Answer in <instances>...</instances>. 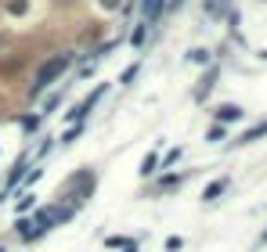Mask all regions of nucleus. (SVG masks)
<instances>
[{"instance_id":"2eb2a0df","label":"nucleus","mask_w":267,"mask_h":252,"mask_svg":"<svg viewBox=\"0 0 267 252\" xmlns=\"http://www.w3.org/2000/svg\"><path fill=\"white\" fill-rule=\"evenodd\" d=\"M260 58H263V61H267V51H260Z\"/></svg>"},{"instance_id":"f3484780","label":"nucleus","mask_w":267,"mask_h":252,"mask_svg":"<svg viewBox=\"0 0 267 252\" xmlns=\"http://www.w3.org/2000/svg\"><path fill=\"white\" fill-rule=\"evenodd\" d=\"M263 241H267V234H263Z\"/></svg>"},{"instance_id":"39448f33","label":"nucleus","mask_w":267,"mask_h":252,"mask_svg":"<svg viewBox=\"0 0 267 252\" xmlns=\"http://www.w3.org/2000/svg\"><path fill=\"white\" fill-rule=\"evenodd\" d=\"M263 134H267V122H256L253 130H246V134L239 137V144H253V141H256V137H263Z\"/></svg>"},{"instance_id":"423d86ee","label":"nucleus","mask_w":267,"mask_h":252,"mask_svg":"<svg viewBox=\"0 0 267 252\" xmlns=\"http://www.w3.org/2000/svg\"><path fill=\"white\" fill-rule=\"evenodd\" d=\"M224 187H227V177H220V180H213V184L206 187V195H202V198H206V202H213L217 195H224Z\"/></svg>"},{"instance_id":"0eeeda50","label":"nucleus","mask_w":267,"mask_h":252,"mask_svg":"<svg viewBox=\"0 0 267 252\" xmlns=\"http://www.w3.org/2000/svg\"><path fill=\"white\" fill-rule=\"evenodd\" d=\"M159 8H163V0H144V18L152 22V18L159 15Z\"/></svg>"},{"instance_id":"f03ea898","label":"nucleus","mask_w":267,"mask_h":252,"mask_svg":"<svg viewBox=\"0 0 267 252\" xmlns=\"http://www.w3.org/2000/svg\"><path fill=\"white\" fill-rule=\"evenodd\" d=\"M202 8H206L210 18H224L227 8H231V0H202Z\"/></svg>"},{"instance_id":"9d476101","label":"nucleus","mask_w":267,"mask_h":252,"mask_svg":"<svg viewBox=\"0 0 267 252\" xmlns=\"http://www.w3.org/2000/svg\"><path fill=\"white\" fill-rule=\"evenodd\" d=\"M177 159H181V148H173V151H170V155H166L159 166H170V162H177Z\"/></svg>"},{"instance_id":"f8f14e48","label":"nucleus","mask_w":267,"mask_h":252,"mask_svg":"<svg viewBox=\"0 0 267 252\" xmlns=\"http://www.w3.org/2000/svg\"><path fill=\"white\" fill-rule=\"evenodd\" d=\"M192 61H210V51H192Z\"/></svg>"},{"instance_id":"dca6fc26","label":"nucleus","mask_w":267,"mask_h":252,"mask_svg":"<svg viewBox=\"0 0 267 252\" xmlns=\"http://www.w3.org/2000/svg\"><path fill=\"white\" fill-rule=\"evenodd\" d=\"M0 252H4V245H0Z\"/></svg>"},{"instance_id":"9b49d317","label":"nucleus","mask_w":267,"mask_h":252,"mask_svg":"<svg viewBox=\"0 0 267 252\" xmlns=\"http://www.w3.org/2000/svg\"><path fill=\"white\" fill-rule=\"evenodd\" d=\"M181 245H184V241H181V238H166V252H177V248H181Z\"/></svg>"},{"instance_id":"1a4fd4ad","label":"nucleus","mask_w":267,"mask_h":252,"mask_svg":"<svg viewBox=\"0 0 267 252\" xmlns=\"http://www.w3.org/2000/svg\"><path fill=\"white\" fill-rule=\"evenodd\" d=\"M25 8H29V4H25V0H11V4H8V11H11V15H22Z\"/></svg>"},{"instance_id":"20e7f679","label":"nucleus","mask_w":267,"mask_h":252,"mask_svg":"<svg viewBox=\"0 0 267 252\" xmlns=\"http://www.w3.org/2000/svg\"><path fill=\"white\" fill-rule=\"evenodd\" d=\"M213 79H217V65H213V69H210V72L202 76V83H199V90H195V98H199V101H202V98L210 94V87H213Z\"/></svg>"},{"instance_id":"6e6552de","label":"nucleus","mask_w":267,"mask_h":252,"mask_svg":"<svg viewBox=\"0 0 267 252\" xmlns=\"http://www.w3.org/2000/svg\"><path fill=\"white\" fill-rule=\"evenodd\" d=\"M156 170H159V159H156V155H148V159L141 162V173L148 177V173H156Z\"/></svg>"},{"instance_id":"7ed1b4c3","label":"nucleus","mask_w":267,"mask_h":252,"mask_svg":"<svg viewBox=\"0 0 267 252\" xmlns=\"http://www.w3.org/2000/svg\"><path fill=\"white\" fill-rule=\"evenodd\" d=\"M235 119H242V108L239 105H220L217 108V122L224 126V122H235Z\"/></svg>"},{"instance_id":"4468645a","label":"nucleus","mask_w":267,"mask_h":252,"mask_svg":"<svg viewBox=\"0 0 267 252\" xmlns=\"http://www.w3.org/2000/svg\"><path fill=\"white\" fill-rule=\"evenodd\" d=\"M181 4H184V0H173V8H181Z\"/></svg>"},{"instance_id":"f257e3e1","label":"nucleus","mask_w":267,"mask_h":252,"mask_svg":"<svg viewBox=\"0 0 267 252\" xmlns=\"http://www.w3.org/2000/svg\"><path fill=\"white\" fill-rule=\"evenodd\" d=\"M69 65H72V54H54V58H47L40 69H36V76H33V90H29V94L40 98L54 79H62V72H65Z\"/></svg>"},{"instance_id":"ddd939ff","label":"nucleus","mask_w":267,"mask_h":252,"mask_svg":"<svg viewBox=\"0 0 267 252\" xmlns=\"http://www.w3.org/2000/svg\"><path fill=\"white\" fill-rule=\"evenodd\" d=\"M101 4H105V8H120V4H123V0H101Z\"/></svg>"}]
</instances>
